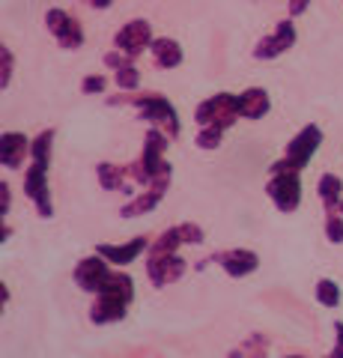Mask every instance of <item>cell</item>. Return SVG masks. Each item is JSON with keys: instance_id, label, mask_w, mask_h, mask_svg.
<instances>
[{"instance_id": "obj_1", "label": "cell", "mask_w": 343, "mask_h": 358, "mask_svg": "<svg viewBox=\"0 0 343 358\" xmlns=\"http://www.w3.org/2000/svg\"><path fill=\"white\" fill-rule=\"evenodd\" d=\"M119 105H131L140 120L164 129L173 141L180 138V114H176V108L168 96L147 93V90H135V93H126L123 90V93H117V96H108V108H119Z\"/></svg>"}, {"instance_id": "obj_2", "label": "cell", "mask_w": 343, "mask_h": 358, "mask_svg": "<svg viewBox=\"0 0 343 358\" xmlns=\"http://www.w3.org/2000/svg\"><path fill=\"white\" fill-rule=\"evenodd\" d=\"M135 299V281L126 272H110L102 293H96V301L90 305V322L93 326H110V322H123L129 305Z\"/></svg>"}, {"instance_id": "obj_3", "label": "cell", "mask_w": 343, "mask_h": 358, "mask_svg": "<svg viewBox=\"0 0 343 358\" xmlns=\"http://www.w3.org/2000/svg\"><path fill=\"white\" fill-rule=\"evenodd\" d=\"M319 147H323V129H319L316 122H307V126L298 131L290 143H286L281 159L272 162L269 173H275V171H305Z\"/></svg>"}, {"instance_id": "obj_4", "label": "cell", "mask_w": 343, "mask_h": 358, "mask_svg": "<svg viewBox=\"0 0 343 358\" xmlns=\"http://www.w3.org/2000/svg\"><path fill=\"white\" fill-rule=\"evenodd\" d=\"M239 117V96L233 93H215L203 99L200 105L194 108V122L197 126H221V129H230Z\"/></svg>"}, {"instance_id": "obj_5", "label": "cell", "mask_w": 343, "mask_h": 358, "mask_svg": "<svg viewBox=\"0 0 343 358\" xmlns=\"http://www.w3.org/2000/svg\"><path fill=\"white\" fill-rule=\"evenodd\" d=\"M302 171H275L272 179L265 182V194L275 203V209L290 215V212L298 209L302 203V179H298Z\"/></svg>"}, {"instance_id": "obj_6", "label": "cell", "mask_w": 343, "mask_h": 358, "mask_svg": "<svg viewBox=\"0 0 343 358\" xmlns=\"http://www.w3.org/2000/svg\"><path fill=\"white\" fill-rule=\"evenodd\" d=\"M27 200H33L39 218H54V203H51V188H48V164L42 162H30L24 171V185H21Z\"/></svg>"}, {"instance_id": "obj_7", "label": "cell", "mask_w": 343, "mask_h": 358, "mask_svg": "<svg viewBox=\"0 0 343 358\" xmlns=\"http://www.w3.org/2000/svg\"><path fill=\"white\" fill-rule=\"evenodd\" d=\"M152 24L147 18H131L129 24H123L117 30V36H114V48H119L126 54V57L131 60H138L143 51H149V45H152Z\"/></svg>"}, {"instance_id": "obj_8", "label": "cell", "mask_w": 343, "mask_h": 358, "mask_svg": "<svg viewBox=\"0 0 343 358\" xmlns=\"http://www.w3.org/2000/svg\"><path fill=\"white\" fill-rule=\"evenodd\" d=\"M110 263L105 260L102 254H90V257H84V260H78V266L72 268V281L78 284L84 293H102V287L108 284V278H110Z\"/></svg>"}, {"instance_id": "obj_9", "label": "cell", "mask_w": 343, "mask_h": 358, "mask_svg": "<svg viewBox=\"0 0 343 358\" xmlns=\"http://www.w3.org/2000/svg\"><path fill=\"white\" fill-rule=\"evenodd\" d=\"M298 39V30H295V21L293 18H284L275 24V30L269 36H263L257 45H254V57L257 60H275L281 57L284 51H290Z\"/></svg>"}, {"instance_id": "obj_10", "label": "cell", "mask_w": 343, "mask_h": 358, "mask_svg": "<svg viewBox=\"0 0 343 358\" xmlns=\"http://www.w3.org/2000/svg\"><path fill=\"white\" fill-rule=\"evenodd\" d=\"M185 268H188L185 257H180L176 251L173 254H147V278L156 289L176 284L185 275Z\"/></svg>"}, {"instance_id": "obj_11", "label": "cell", "mask_w": 343, "mask_h": 358, "mask_svg": "<svg viewBox=\"0 0 343 358\" xmlns=\"http://www.w3.org/2000/svg\"><path fill=\"white\" fill-rule=\"evenodd\" d=\"M45 27L51 30V36L57 39V45L66 51H78L84 45V27L69 13H63L57 6L45 13Z\"/></svg>"}, {"instance_id": "obj_12", "label": "cell", "mask_w": 343, "mask_h": 358, "mask_svg": "<svg viewBox=\"0 0 343 358\" xmlns=\"http://www.w3.org/2000/svg\"><path fill=\"white\" fill-rule=\"evenodd\" d=\"M170 176L173 173H161V176H156L152 182L143 188V194H138V197H131L129 203H123L119 206V218H140V215H147V212H152L156 209L161 200H164V194H168V188H170Z\"/></svg>"}, {"instance_id": "obj_13", "label": "cell", "mask_w": 343, "mask_h": 358, "mask_svg": "<svg viewBox=\"0 0 343 358\" xmlns=\"http://www.w3.org/2000/svg\"><path fill=\"white\" fill-rule=\"evenodd\" d=\"M206 263H218L230 278H245L260 266V257L248 248H224V251H215L212 257L200 260V266H206Z\"/></svg>"}, {"instance_id": "obj_14", "label": "cell", "mask_w": 343, "mask_h": 358, "mask_svg": "<svg viewBox=\"0 0 343 358\" xmlns=\"http://www.w3.org/2000/svg\"><path fill=\"white\" fill-rule=\"evenodd\" d=\"M30 138L24 131H3L0 134V162L6 171H18L30 159Z\"/></svg>"}, {"instance_id": "obj_15", "label": "cell", "mask_w": 343, "mask_h": 358, "mask_svg": "<svg viewBox=\"0 0 343 358\" xmlns=\"http://www.w3.org/2000/svg\"><path fill=\"white\" fill-rule=\"evenodd\" d=\"M147 251H149V239L147 236H135V239H129L126 245H108V242L96 245V254H102L110 266H119V268L135 263L138 257L147 254Z\"/></svg>"}, {"instance_id": "obj_16", "label": "cell", "mask_w": 343, "mask_h": 358, "mask_svg": "<svg viewBox=\"0 0 343 358\" xmlns=\"http://www.w3.org/2000/svg\"><path fill=\"white\" fill-rule=\"evenodd\" d=\"M272 108V99L263 87H248L239 93V117L242 120H263Z\"/></svg>"}, {"instance_id": "obj_17", "label": "cell", "mask_w": 343, "mask_h": 358, "mask_svg": "<svg viewBox=\"0 0 343 358\" xmlns=\"http://www.w3.org/2000/svg\"><path fill=\"white\" fill-rule=\"evenodd\" d=\"M149 54H152V60H156L159 69H176V66H182V45L176 39H170V36L152 39Z\"/></svg>"}, {"instance_id": "obj_18", "label": "cell", "mask_w": 343, "mask_h": 358, "mask_svg": "<svg viewBox=\"0 0 343 358\" xmlns=\"http://www.w3.org/2000/svg\"><path fill=\"white\" fill-rule=\"evenodd\" d=\"M96 179L105 192H126L129 188V164H114V162H98L96 164Z\"/></svg>"}, {"instance_id": "obj_19", "label": "cell", "mask_w": 343, "mask_h": 358, "mask_svg": "<svg viewBox=\"0 0 343 358\" xmlns=\"http://www.w3.org/2000/svg\"><path fill=\"white\" fill-rule=\"evenodd\" d=\"M316 194H319V200H323L326 212H337L340 197H343V179L337 173H323L319 182H316Z\"/></svg>"}, {"instance_id": "obj_20", "label": "cell", "mask_w": 343, "mask_h": 358, "mask_svg": "<svg viewBox=\"0 0 343 358\" xmlns=\"http://www.w3.org/2000/svg\"><path fill=\"white\" fill-rule=\"evenodd\" d=\"M182 245H185L182 224H173V227L164 230L156 242H149V251L147 254H173V251H180Z\"/></svg>"}, {"instance_id": "obj_21", "label": "cell", "mask_w": 343, "mask_h": 358, "mask_svg": "<svg viewBox=\"0 0 343 358\" xmlns=\"http://www.w3.org/2000/svg\"><path fill=\"white\" fill-rule=\"evenodd\" d=\"M54 129L39 131L30 143V162H42V164H51V147H54Z\"/></svg>"}, {"instance_id": "obj_22", "label": "cell", "mask_w": 343, "mask_h": 358, "mask_svg": "<svg viewBox=\"0 0 343 358\" xmlns=\"http://www.w3.org/2000/svg\"><path fill=\"white\" fill-rule=\"evenodd\" d=\"M114 84L119 90H126V93H135V90H140V69H138V63L131 60L126 66H119V69L114 72Z\"/></svg>"}, {"instance_id": "obj_23", "label": "cell", "mask_w": 343, "mask_h": 358, "mask_svg": "<svg viewBox=\"0 0 343 358\" xmlns=\"http://www.w3.org/2000/svg\"><path fill=\"white\" fill-rule=\"evenodd\" d=\"M224 131L227 129H221V126H200V131H197V138H194V147L203 152L218 150L221 141H224Z\"/></svg>"}, {"instance_id": "obj_24", "label": "cell", "mask_w": 343, "mask_h": 358, "mask_svg": "<svg viewBox=\"0 0 343 358\" xmlns=\"http://www.w3.org/2000/svg\"><path fill=\"white\" fill-rule=\"evenodd\" d=\"M316 301L323 308H337L340 305V287L331 281V278H323V281L316 284Z\"/></svg>"}, {"instance_id": "obj_25", "label": "cell", "mask_w": 343, "mask_h": 358, "mask_svg": "<svg viewBox=\"0 0 343 358\" xmlns=\"http://www.w3.org/2000/svg\"><path fill=\"white\" fill-rule=\"evenodd\" d=\"M326 239L331 245H340L343 242V215L340 212H326Z\"/></svg>"}, {"instance_id": "obj_26", "label": "cell", "mask_w": 343, "mask_h": 358, "mask_svg": "<svg viewBox=\"0 0 343 358\" xmlns=\"http://www.w3.org/2000/svg\"><path fill=\"white\" fill-rule=\"evenodd\" d=\"M13 69H15V57H13V51L3 45V48H0V87L3 90L13 84Z\"/></svg>"}, {"instance_id": "obj_27", "label": "cell", "mask_w": 343, "mask_h": 358, "mask_svg": "<svg viewBox=\"0 0 343 358\" xmlns=\"http://www.w3.org/2000/svg\"><path fill=\"white\" fill-rule=\"evenodd\" d=\"M105 90H108V78L105 75H87L81 81V93L84 96H98V93H105Z\"/></svg>"}, {"instance_id": "obj_28", "label": "cell", "mask_w": 343, "mask_h": 358, "mask_svg": "<svg viewBox=\"0 0 343 358\" xmlns=\"http://www.w3.org/2000/svg\"><path fill=\"white\" fill-rule=\"evenodd\" d=\"M13 206V188H9L6 179H0V218L6 221V212Z\"/></svg>"}, {"instance_id": "obj_29", "label": "cell", "mask_w": 343, "mask_h": 358, "mask_svg": "<svg viewBox=\"0 0 343 358\" xmlns=\"http://www.w3.org/2000/svg\"><path fill=\"white\" fill-rule=\"evenodd\" d=\"M307 6H311V0H286V13H290V18L305 15Z\"/></svg>"}, {"instance_id": "obj_30", "label": "cell", "mask_w": 343, "mask_h": 358, "mask_svg": "<svg viewBox=\"0 0 343 358\" xmlns=\"http://www.w3.org/2000/svg\"><path fill=\"white\" fill-rule=\"evenodd\" d=\"M331 358H343V322H335V350H331Z\"/></svg>"}, {"instance_id": "obj_31", "label": "cell", "mask_w": 343, "mask_h": 358, "mask_svg": "<svg viewBox=\"0 0 343 358\" xmlns=\"http://www.w3.org/2000/svg\"><path fill=\"white\" fill-rule=\"evenodd\" d=\"M87 3H90L93 9H108L110 3H114V0H87Z\"/></svg>"}, {"instance_id": "obj_32", "label": "cell", "mask_w": 343, "mask_h": 358, "mask_svg": "<svg viewBox=\"0 0 343 358\" xmlns=\"http://www.w3.org/2000/svg\"><path fill=\"white\" fill-rule=\"evenodd\" d=\"M6 301H9V287L0 284V308H6Z\"/></svg>"}, {"instance_id": "obj_33", "label": "cell", "mask_w": 343, "mask_h": 358, "mask_svg": "<svg viewBox=\"0 0 343 358\" xmlns=\"http://www.w3.org/2000/svg\"><path fill=\"white\" fill-rule=\"evenodd\" d=\"M9 236H13V227H9V224L3 221V224H0V239H3V242H6Z\"/></svg>"}, {"instance_id": "obj_34", "label": "cell", "mask_w": 343, "mask_h": 358, "mask_svg": "<svg viewBox=\"0 0 343 358\" xmlns=\"http://www.w3.org/2000/svg\"><path fill=\"white\" fill-rule=\"evenodd\" d=\"M337 212H340V215H343V197H340V206H337Z\"/></svg>"}]
</instances>
